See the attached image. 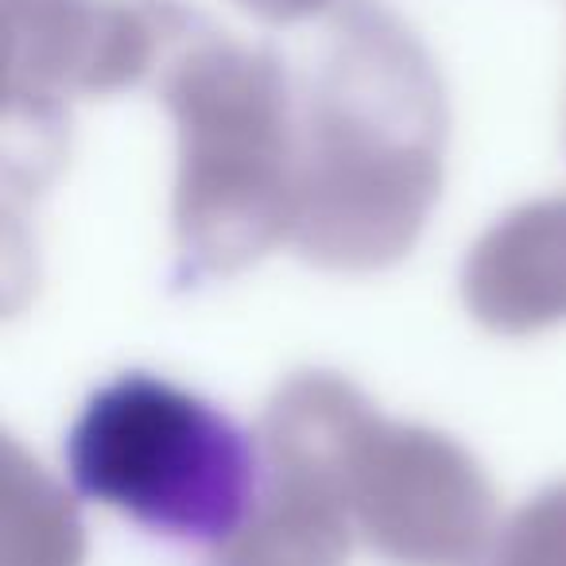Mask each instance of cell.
<instances>
[{"label":"cell","mask_w":566,"mask_h":566,"mask_svg":"<svg viewBox=\"0 0 566 566\" xmlns=\"http://www.w3.org/2000/svg\"><path fill=\"white\" fill-rule=\"evenodd\" d=\"M66 473L86 501L148 532L226 547L256 504L264 458L260 442L202 396L125 373L78 411Z\"/></svg>","instance_id":"3957f363"},{"label":"cell","mask_w":566,"mask_h":566,"mask_svg":"<svg viewBox=\"0 0 566 566\" xmlns=\"http://www.w3.org/2000/svg\"><path fill=\"white\" fill-rule=\"evenodd\" d=\"M354 527L396 566H478L493 551V489L470 450L380 419L349 465Z\"/></svg>","instance_id":"5b68a950"},{"label":"cell","mask_w":566,"mask_h":566,"mask_svg":"<svg viewBox=\"0 0 566 566\" xmlns=\"http://www.w3.org/2000/svg\"><path fill=\"white\" fill-rule=\"evenodd\" d=\"M195 20L175 0H4V120L55 136L74 97L156 78Z\"/></svg>","instance_id":"277c9868"},{"label":"cell","mask_w":566,"mask_h":566,"mask_svg":"<svg viewBox=\"0 0 566 566\" xmlns=\"http://www.w3.org/2000/svg\"><path fill=\"white\" fill-rule=\"evenodd\" d=\"M0 566H82L86 532L78 509L12 439H4L0 458Z\"/></svg>","instance_id":"ba28073f"},{"label":"cell","mask_w":566,"mask_h":566,"mask_svg":"<svg viewBox=\"0 0 566 566\" xmlns=\"http://www.w3.org/2000/svg\"><path fill=\"white\" fill-rule=\"evenodd\" d=\"M489 555L493 566H566V481L512 512Z\"/></svg>","instance_id":"9c48e42d"},{"label":"cell","mask_w":566,"mask_h":566,"mask_svg":"<svg viewBox=\"0 0 566 566\" xmlns=\"http://www.w3.org/2000/svg\"><path fill=\"white\" fill-rule=\"evenodd\" d=\"M175 120V283L256 264L292 241L300 195V86L268 48H244L202 17L156 71Z\"/></svg>","instance_id":"7a4b0ae2"},{"label":"cell","mask_w":566,"mask_h":566,"mask_svg":"<svg viewBox=\"0 0 566 566\" xmlns=\"http://www.w3.org/2000/svg\"><path fill=\"white\" fill-rule=\"evenodd\" d=\"M470 315L493 334H539L566 323V198L504 213L462 272Z\"/></svg>","instance_id":"8992f818"},{"label":"cell","mask_w":566,"mask_h":566,"mask_svg":"<svg viewBox=\"0 0 566 566\" xmlns=\"http://www.w3.org/2000/svg\"><path fill=\"white\" fill-rule=\"evenodd\" d=\"M237 4H244L252 17L268 20V24H295V20L318 17L338 0H237Z\"/></svg>","instance_id":"30bf717a"},{"label":"cell","mask_w":566,"mask_h":566,"mask_svg":"<svg viewBox=\"0 0 566 566\" xmlns=\"http://www.w3.org/2000/svg\"><path fill=\"white\" fill-rule=\"evenodd\" d=\"M447 97L423 43L354 0L300 82L292 244L318 268L377 272L411 252L442 190Z\"/></svg>","instance_id":"6da1fadb"},{"label":"cell","mask_w":566,"mask_h":566,"mask_svg":"<svg viewBox=\"0 0 566 566\" xmlns=\"http://www.w3.org/2000/svg\"><path fill=\"white\" fill-rule=\"evenodd\" d=\"M354 535L346 473L264 462L256 504L218 547V566H346Z\"/></svg>","instance_id":"52a82bcc"}]
</instances>
